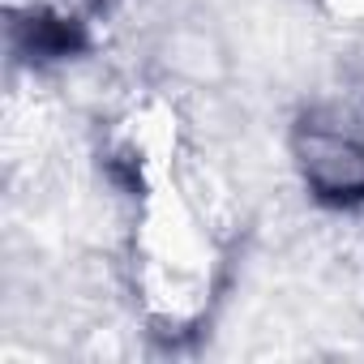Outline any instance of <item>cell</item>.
<instances>
[{
	"mask_svg": "<svg viewBox=\"0 0 364 364\" xmlns=\"http://www.w3.org/2000/svg\"><path fill=\"white\" fill-rule=\"evenodd\" d=\"M120 279L146 334L185 343L210 326L228 283V228L189 163L129 193Z\"/></svg>",
	"mask_w": 364,
	"mask_h": 364,
	"instance_id": "1",
	"label": "cell"
},
{
	"mask_svg": "<svg viewBox=\"0 0 364 364\" xmlns=\"http://www.w3.org/2000/svg\"><path fill=\"white\" fill-rule=\"evenodd\" d=\"M287 167L330 210H364V73L313 90L287 124Z\"/></svg>",
	"mask_w": 364,
	"mask_h": 364,
	"instance_id": "2",
	"label": "cell"
},
{
	"mask_svg": "<svg viewBox=\"0 0 364 364\" xmlns=\"http://www.w3.org/2000/svg\"><path fill=\"white\" fill-rule=\"evenodd\" d=\"M321 5H326L334 18H343V22H351V26H364V0H321Z\"/></svg>",
	"mask_w": 364,
	"mask_h": 364,
	"instance_id": "3",
	"label": "cell"
}]
</instances>
